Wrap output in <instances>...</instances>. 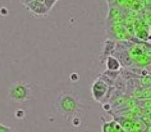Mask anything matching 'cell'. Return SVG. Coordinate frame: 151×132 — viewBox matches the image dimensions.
<instances>
[{
    "label": "cell",
    "instance_id": "9c48e42d",
    "mask_svg": "<svg viewBox=\"0 0 151 132\" xmlns=\"http://www.w3.org/2000/svg\"><path fill=\"white\" fill-rule=\"evenodd\" d=\"M54 1H58V0H54Z\"/></svg>",
    "mask_w": 151,
    "mask_h": 132
},
{
    "label": "cell",
    "instance_id": "277c9868",
    "mask_svg": "<svg viewBox=\"0 0 151 132\" xmlns=\"http://www.w3.org/2000/svg\"><path fill=\"white\" fill-rule=\"evenodd\" d=\"M60 106L64 112L67 114L73 113L77 108V102L72 96H63L60 100Z\"/></svg>",
    "mask_w": 151,
    "mask_h": 132
},
{
    "label": "cell",
    "instance_id": "6da1fadb",
    "mask_svg": "<svg viewBox=\"0 0 151 132\" xmlns=\"http://www.w3.org/2000/svg\"><path fill=\"white\" fill-rule=\"evenodd\" d=\"M29 95V89L27 84L19 82L10 87L9 90V96L13 100L16 102H22L27 99Z\"/></svg>",
    "mask_w": 151,
    "mask_h": 132
},
{
    "label": "cell",
    "instance_id": "8992f818",
    "mask_svg": "<svg viewBox=\"0 0 151 132\" xmlns=\"http://www.w3.org/2000/svg\"><path fill=\"white\" fill-rule=\"evenodd\" d=\"M142 83L144 86H145V88L149 87L150 85V76H145L144 78L142 79Z\"/></svg>",
    "mask_w": 151,
    "mask_h": 132
},
{
    "label": "cell",
    "instance_id": "3957f363",
    "mask_svg": "<svg viewBox=\"0 0 151 132\" xmlns=\"http://www.w3.org/2000/svg\"><path fill=\"white\" fill-rule=\"evenodd\" d=\"M25 6L29 11L38 16H44L50 11V9L41 0H34Z\"/></svg>",
    "mask_w": 151,
    "mask_h": 132
},
{
    "label": "cell",
    "instance_id": "7a4b0ae2",
    "mask_svg": "<svg viewBox=\"0 0 151 132\" xmlns=\"http://www.w3.org/2000/svg\"><path fill=\"white\" fill-rule=\"evenodd\" d=\"M108 91H109V85L103 79L96 80L91 87V93L92 96L98 102H101L104 99L107 95Z\"/></svg>",
    "mask_w": 151,
    "mask_h": 132
},
{
    "label": "cell",
    "instance_id": "5b68a950",
    "mask_svg": "<svg viewBox=\"0 0 151 132\" xmlns=\"http://www.w3.org/2000/svg\"><path fill=\"white\" fill-rule=\"evenodd\" d=\"M106 66L111 71H116L120 68L121 64L116 58L114 56H109L106 60Z\"/></svg>",
    "mask_w": 151,
    "mask_h": 132
},
{
    "label": "cell",
    "instance_id": "52a82bcc",
    "mask_svg": "<svg viewBox=\"0 0 151 132\" xmlns=\"http://www.w3.org/2000/svg\"><path fill=\"white\" fill-rule=\"evenodd\" d=\"M0 132H13L10 128L0 124Z\"/></svg>",
    "mask_w": 151,
    "mask_h": 132
},
{
    "label": "cell",
    "instance_id": "ba28073f",
    "mask_svg": "<svg viewBox=\"0 0 151 132\" xmlns=\"http://www.w3.org/2000/svg\"><path fill=\"white\" fill-rule=\"evenodd\" d=\"M34 1V0H22V3H23L24 5H26L27 4H28V3H29L30 1Z\"/></svg>",
    "mask_w": 151,
    "mask_h": 132
}]
</instances>
